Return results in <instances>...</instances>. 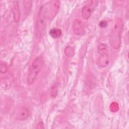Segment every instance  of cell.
Instances as JSON below:
<instances>
[{
  "label": "cell",
  "mask_w": 129,
  "mask_h": 129,
  "mask_svg": "<svg viewBox=\"0 0 129 129\" xmlns=\"http://www.w3.org/2000/svg\"><path fill=\"white\" fill-rule=\"evenodd\" d=\"M123 28V23L121 20L117 18L109 35V43L111 46L115 49H118L121 44V33Z\"/></svg>",
  "instance_id": "7a4b0ae2"
},
{
  "label": "cell",
  "mask_w": 129,
  "mask_h": 129,
  "mask_svg": "<svg viewBox=\"0 0 129 129\" xmlns=\"http://www.w3.org/2000/svg\"><path fill=\"white\" fill-rule=\"evenodd\" d=\"M49 34L52 38H57L61 35V31L58 28H52L49 31Z\"/></svg>",
  "instance_id": "30bf717a"
},
{
  "label": "cell",
  "mask_w": 129,
  "mask_h": 129,
  "mask_svg": "<svg viewBox=\"0 0 129 129\" xmlns=\"http://www.w3.org/2000/svg\"><path fill=\"white\" fill-rule=\"evenodd\" d=\"M56 87L54 86L53 87H52V91H51V94H52V96H54V94H55V95L56 96V94H57V89H56Z\"/></svg>",
  "instance_id": "9a60e30c"
},
{
  "label": "cell",
  "mask_w": 129,
  "mask_h": 129,
  "mask_svg": "<svg viewBox=\"0 0 129 129\" xmlns=\"http://www.w3.org/2000/svg\"><path fill=\"white\" fill-rule=\"evenodd\" d=\"M97 52L99 55L98 63L100 67L105 68L109 63L108 49L106 44L101 43L97 46Z\"/></svg>",
  "instance_id": "277c9868"
},
{
  "label": "cell",
  "mask_w": 129,
  "mask_h": 129,
  "mask_svg": "<svg viewBox=\"0 0 129 129\" xmlns=\"http://www.w3.org/2000/svg\"><path fill=\"white\" fill-rule=\"evenodd\" d=\"M107 25V23L106 21H102L99 23V26L102 27V28H104L106 27Z\"/></svg>",
  "instance_id": "5bb4252c"
},
{
  "label": "cell",
  "mask_w": 129,
  "mask_h": 129,
  "mask_svg": "<svg viewBox=\"0 0 129 129\" xmlns=\"http://www.w3.org/2000/svg\"><path fill=\"white\" fill-rule=\"evenodd\" d=\"M91 15L90 8L87 6H84L82 9V17L84 20H87L89 19Z\"/></svg>",
  "instance_id": "9c48e42d"
},
{
  "label": "cell",
  "mask_w": 129,
  "mask_h": 129,
  "mask_svg": "<svg viewBox=\"0 0 129 129\" xmlns=\"http://www.w3.org/2000/svg\"><path fill=\"white\" fill-rule=\"evenodd\" d=\"M37 128H43L44 126H43V123L42 121L39 122L37 125Z\"/></svg>",
  "instance_id": "2e32d148"
},
{
  "label": "cell",
  "mask_w": 129,
  "mask_h": 129,
  "mask_svg": "<svg viewBox=\"0 0 129 129\" xmlns=\"http://www.w3.org/2000/svg\"><path fill=\"white\" fill-rule=\"evenodd\" d=\"M73 30L75 34L77 35H82L85 32L83 22L79 19H75L73 23Z\"/></svg>",
  "instance_id": "8992f818"
},
{
  "label": "cell",
  "mask_w": 129,
  "mask_h": 129,
  "mask_svg": "<svg viewBox=\"0 0 129 129\" xmlns=\"http://www.w3.org/2000/svg\"><path fill=\"white\" fill-rule=\"evenodd\" d=\"M50 13V19L51 20L56 15L59 7L58 1H51L48 2Z\"/></svg>",
  "instance_id": "52a82bcc"
},
{
  "label": "cell",
  "mask_w": 129,
  "mask_h": 129,
  "mask_svg": "<svg viewBox=\"0 0 129 129\" xmlns=\"http://www.w3.org/2000/svg\"><path fill=\"white\" fill-rule=\"evenodd\" d=\"M119 109V106L117 102H113L110 105V110L113 112H115Z\"/></svg>",
  "instance_id": "7c38bea8"
},
{
  "label": "cell",
  "mask_w": 129,
  "mask_h": 129,
  "mask_svg": "<svg viewBox=\"0 0 129 129\" xmlns=\"http://www.w3.org/2000/svg\"><path fill=\"white\" fill-rule=\"evenodd\" d=\"M44 64V60L41 56L35 58L31 63L27 76V83L28 85L33 84L38 76L39 72L42 70Z\"/></svg>",
  "instance_id": "3957f363"
},
{
  "label": "cell",
  "mask_w": 129,
  "mask_h": 129,
  "mask_svg": "<svg viewBox=\"0 0 129 129\" xmlns=\"http://www.w3.org/2000/svg\"><path fill=\"white\" fill-rule=\"evenodd\" d=\"M48 18H50L48 2L40 8L37 15L36 24V33L39 38H42L45 33Z\"/></svg>",
  "instance_id": "6da1fadb"
},
{
  "label": "cell",
  "mask_w": 129,
  "mask_h": 129,
  "mask_svg": "<svg viewBox=\"0 0 129 129\" xmlns=\"http://www.w3.org/2000/svg\"><path fill=\"white\" fill-rule=\"evenodd\" d=\"M15 114V117L17 120H24L29 117V111L26 107L21 106L17 109Z\"/></svg>",
  "instance_id": "5b68a950"
},
{
  "label": "cell",
  "mask_w": 129,
  "mask_h": 129,
  "mask_svg": "<svg viewBox=\"0 0 129 129\" xmlns=\"http://www.w3.org/2000/svg\"><path fill=\"white\" fill-rule=\"evenodd\" d=\"M0 71L2 74H5L8 71L7 66L5 63H1L0 65Z\"/></svg>",
  "instance_id": "4fadbf2b"
},
{
  "label": "cell",
  "mask_w": 129,
  "mask_h": 129,
  "mask_svg": "<svg viewBox=\"0 0 129 129\" xmlns=\"http://www.w3.org/2000/svg\"><path fill=\"white\" fill-rule=\"evenodd\" d=\"M74 49L71 46H68L64 49V53L68 57L73 56L74 54Z\"/></svg>",
  "instance_id": "8fae6325"
},
{
  "label": "cell",
  "mask_w": 129,
  "mask_h": 129,
  "mask_svg": "<svg viewBox=\"0 0 129 129\" xmlns=\"http://www.w3.org/2000/svg\"><path fill=\"white\" fill-rule=\"evenodd\" d=\"M12 13L13 14V17L14 21L16 23H18L20 20V12L18 1H15L13 3V5L12 8Z\"/></svg>",
  "instance_id": "ba28073f"
}]
</instances>
